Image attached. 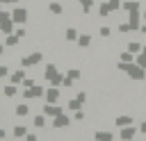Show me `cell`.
<instances>
[{
	"label": "cell",
	"mask_w": 146,
	"mask_h": 141,
	"mask_svg": "<svg viewBox=\"0 0 146 141\" xmlns=\"http://www.w3.org/2000/svg\"><path fill=\"white\" fill-rule=\"evenodd\" d=\"M107 2H110V7H112V11H116V9H121V5H123L121 0H107Z\"/></svg>",
	"instance_id": "cell-34"
},
{
	"label": "cell",
	"mask_w": 146,
	"mask_h": 141,
	"mask_svg": "<svg viewBox=\"0 0 146 141\" xmlns=\"http://www.w3.org/2000/svg\"><path fill=\"white\" fill-rule=\"evenodd\" d=\"M80 77H82L80 68H68L66 75H64V84H62V86H73V82H78Z\"/></svg>",
	"instance_id": "cell-7"
},
{
	"label": "cell",
	"mask_w": 146,
	"mask_h": 141,
	"mask_svg": "<svg viewBox=\"0 0 146 141\" xmlns=\"http://www.w3.org/2000/svg\"><path fill=\"white\" fill-rule=\"evenodd\" d=\"M78 98H80L82 102H87V100H89V96H87V91H78Z\"/></svg>",
	"instance_id": "cell-37"
},
{
	"label": "cell",
	"mask_w": 146,
	"mask_h": 141,
	"mask_svg": "<svg viewBox=\"0 0 146 141\" xmlns=\"http://www.w3.org/2000/svg\"><path fill=\"white\" fill-rule=\"evenodd\" d=\"M21 86H23V89H27V86H34V80H32V77H23Z\"/></svg>",
	"instance_id": "cell-33"
},
{
	"label": "cell",
	"mask_w": 146,
	"mask_h": 141,
	"mask_svg": "<svg viewBox=\"0 0 146 141\" xmlns=\"http://www.w3.org/2000/svg\"><path fill=\"white\" fill-rule=\"evenodd\" d=\"M78 36H80V32H78L75 27H66V30H64V39H66L68 43H75Z\"/></svg>",
	"instance_id": "cell-14"
},
{
	"label": "cell",
	"mask_w": 146,
	"mask_h": 141,
	"mask_svg": "<svg viewBox=\"0 0 146 141\" xmlns=\"http://www.w3.org/2000/svg\"><path fill=\"white\" fill-rule=\"evenodd\" d=\"M14 27H16V23H14L11 14L0 11V32H2V34H11V32H14Z\"/></svg>",
	"instance_id": "cell-3"
},
{
	"label": "cell",
	"mask_w": 146,
	"mask_h": 141,
	"mask_svg": "<svg viewBox=\"0 0 146 141\" xmlns=\"http://www.w3.org/2000/svg\"><path fill=\"white\" fill-rule=\"evenodd\" d=\"M41 61H43V52L36 50V52H30L27 57H23V59H21V66H23V68H30V66H36V64H41Z\"/></svg>",
	"instance_id": "cell-4"
},
{
	"label": "cell",
	"mask_w": 146,
	"mask_h": 141,
	"mask_svg": "<svg viewBox=\"0 0 146 141\" xmlns=\"http://www.w3.org/2000/svg\"><path fill=\"white\" fill-rule=\"evenodd\" d=\"M75 43H78L80 48H89V45H91V34H80Z\"/></svg>",
	"instance_id": "cell-20"
},
{
	"label": "cell",
	"mask_w": 146,
	"mask_h": 141,
	"mask_svg": "<svg viewBox=\"0 0 146 141\" xmlns=\"http://www.w3.org/2000/svg\"><path fill=\"white\" fill-rule=\"evenodd\" d=\"M25 75H27V73H25V68L21 66V68H16L14 73H9V82H14V84H21Z\"/></svg>",
	"instance_id": "cell-12"
},
{
	"label": "cell",
	"mask_w": 146,
	"mask_h": 141,
	"mask_svg": "<svg viewBox=\"0 0 146 141\" xmlns=\"http://www.w3.org/2000/svg\"><path fill=\"white\" fill-rule=\"evenodd\" d=\"M0 2H2V5H16L18 0H0Z\"/></svg>",
	"instance_id": "cell-40"
},
{
	"label": "cell",
	"mask_w": 146,
	"mask_h": 141,
	"mask_svg": "<svg viewBox=\"0 0 146 141\" xmlns=\"http://www.w3.org/2000/svg\"><path fill=\"white\" fill-rule=\"evenodd\" d=\"M7 75H9V66L0 64V77H7Z\"/></svg>",
	"instance_id": "cell-35"
},
{
	"label": "cell",
	"mask_w": 146,
	"mask_h": 141,
	"mask_svg": "<svg viewBox=\"0 0 146 141\" xmlns=\"http://www.w3.org/2000/svg\"><path fill=\"white\" fill-rule=\"evenodd\" d=\"M43 77H46V82L52 84V86H62V84H64V75L59 73V68H57L55 64H48V66H46Z\"/></svg>",
	"instance_id": "cell-2"
},
{
	"label": "cell",
	"mask_w": 146,
	"mask_h": 141,
	"mask_svg": "<svg viewBox=\"0 0 146 141\" xmlns=\"http://www.w3.org/2000/svg\"><path fill=\"white\" fill-rule=\"evenodd\" d=\"M139 7H141V5H139L137 0H125V2L121 5V9H123V11H132V9H139Z\"/></svg>",
	"instance_id": "cell-22"
},
{
	"label": "cell",
	"mask_w": 146,
	"mask_h": 141,
	"mask_svg": "<svg viewBox=\"0 0 146 141\" xmlns=\"http://www.w3.org/2000/svg\"><path fill=\"white\" fill-rule=\"evenodd\" d=\"M135 52H130V50H123L121 55H119V61H135Z\"/></svg>",
	"instance_id": "cell-27"
},
{
	"label": "cell",
	"mask_w": 146,
	"mask_h": 141,
	"mask_svg": "<svg viewBox=\"0 0 146 141\" xmlns=\"http://www.w3.org/2000/svg\"><path fill=\"white\" fill-rule=\"evenodd\" d=\"M98 14H100L103 18H107V16L112 14V7H110V2H100V7H98Z\"/></svg>",
	"instance_id": "cell-25"
},
{
	"label": "cell",
	"mask_w": 146,
	"mask_h": 141,
	"mask_svg": "<svg viewBox=\"0 0 146 141\" xmlns=\"http://www.w3.org/2000/svg\"><path fill=\"white\" fill-rule=\"evenodd\" d=\"M75 121H84V111H82V109L75 111Z\"/></svg>",
	"instance_id": "cell-38"
},
{
	"label": "cell",
	"mask_w": 146,
	"mask_h": 141,
	"mask_svg": "<svg viewBox=\"0 0 146 141\" xmlns=\"http://www.w3.org/2000/svg\"><path fill=\"white\" fill-rule=\"evenodd\" d=\"M43 93H46V91H43V86H39V84L23 89V98H25V100H36V98H41Z\"/></svg>",
	"instance_id": "cell-5"
},
{
	"label": "cell",
	"mask_w": 146,
	"mask_h": 141,
	"mask_svg": "<svg viewBox=\"0 0 146 141\" xmlns=\"http://www.w3.org/2000/svg\"><path fill=\"white\" fill-rule=\"evenodd\" d=\"M59 86H52L50 84V89H46V93H43V98H46V102H57L59 100Z\"/></svg>",
	"instance_id": "cell-10"
},
{
	"label": "cell",
	"mask_w": 146,
	"mask_h": 141,
	"mask_svg": "<svg viewBox=\"0 0 146 141\" xmlns=\"http://www.w3.org/2000/svg\"><path fill=\"white\" fill-rule=\"evenodd\" d=\"M27 16H30V14H27L25 7H16V9L11 11V18H14L16 25H25V23H27Z\"/></svg>",
	"instance_id": "cell-6"
},
{
	"label": "cell",
	"mask_w": 146,
	"mask_h": 141,
	"mask_svg": "<svg viewBox=\"0 0 146 141\" xmlns=\"http://www.w3.org/2000/svg\"><path fill=\"white\" fill-rule=\"evenodd\" d=\"M0 11H2V2H0Z\"/></svg>",
	"instance_id": "cell-45"
},
{
	"label": "cell",
	"mask_w": 146,
	"mask_h": 141,
	"mask_svg": "<svg viewBox=\"0 0 146 141\" xmlns=\"http://www.w3.org/2000/svg\"><path fill=\"white\" fill-rule=\"evenodd\" d=\"M141 20H144V16L139 14V9H132V11H128V23H130V27H132V30H139Z\"/></svg>",
	"instance_id": "cell-9"
},
{
	"label": "cell",
	"mask_w": 146,
	"mask_h": 141,
	"mask_svg": "<svg viewBox=\"0 0 146 141\" xmlns=\"http://www.w3.org/2000/svg\"><path fill=\"white\" fill-rule=\"evenodd\" d=\"M128 50H130V52H135V55H139V52L144 50V45H141L139 41H130V43H128Z\"/></svg>",
	"instance_id": "cell-26"
},
{
	"label": "cell",
	"mask_w": 146,
	"mask_h": 141,
	"mask_svg": "<svg viewBox=\"0 0 146 141\" xmlns=\"http://www.w3.org/2000/svg\"><path fill=\"white\" fill-rule=\"evenodd\" d=\"M98 34H100L103 39H110V36H112V27H107V25H103V27L98 30Z\"/></svg>",
	"instance_id": "cell-30"
},
{
	"label": "cell",
	"mask_w": 146,
	"mask_h": 141,
	"mask_svg": "<svg viewBox=\"0 0 146 141\" xmlns=\"http://www.w3.org/2000/svg\"><path fill=\"white\" fill-rule=\"evenodd\" d=\"M94 139H96V141H112L114 134H112L110 130H98V132L94 134Z\"/></svg>",
	"instance_id": "cell-16"
},
{
	"label": "cell",
	"mask_w": 146,
	"mask_h": 141,
	"mask_svg": "<svg viewBox=\"0 0 146 141\" xmlns=\"http://www.w3.org/2000/svg\"><path fill=\"white\" fill-rule=\"evenodd\" d=\"M14 114H16L18 118H23V116H27V114H30V107H27L25 102H21V105H16V109H14Z\"/></svg>",
	"instance_id": "cell-21"
},
{
	"label": "cell",
	"mask_w": 146,
	"mask_h": 141,
	"mask_svg": "<svg viewBox=\"0 0 146 141\" xmlns=\"http://www.w3.org/2000/svg\"><path fill=\"white\" fill-rule=\"evenodd\" d=\"M48 9H50V14H62V11H64L62 2H50V5H48Z\"/></svg>",
	"instance_id": "cell-29"
},
{
	"label": "cell",
	"mask_w": 146,
	"mask_h": 141,
	"mask_svg": "<svg viewBox=\"0 0 146 141\" xmlns=\"http://www.w3.org/2000/svg\"><path fill=\"white\" fill-rule=\"evenodd\" d=\"M135 61H137V64H139V66H144V68H146V52H144V50H141V52H139V55H137V57H135Z\"/></svg>",
	"instance_id": "cell-32"
},
{
	"label": "cell",
	"mask_w": 146,
	"mask_h": 141,
	"mask_svg": "<svg viewBox=\"0 0 146 141\" xmlns=\"http://www.w3.org/2000/svg\"><path fill=\"white\" fill-rule=\"evenodd\" d=\"M139 32H141V34H146V23H141V25H139Z\"/></svg>",
	"instance_id": "cell-41"
},
{
	"label": "cell",
	"mask_w": 146,
	"mask_h": 141,
	"mask_svg": "<svg viewBox=\"0 0 146 141\" xmlns=\"http://www.w3.org/2000/svg\"><path fill=\"white\" fill-rule=\"evenodd\" d=\"M116 127H125V125H132V118L128 116V114H121V116H116Z\"/></svg>",
	"instance_id": "cell-19"
},
{
	"label": "cell",
	"mask_w": 146,
	"mask_h": 141,
	"mask_svg": "<svg viewBox=\"0 0 146 141\" xmlns=\"http://www.w3.org/2000/svg\"><path fill=\"white\" fill-rule=\"evenodd\" d=\"M11 136H14V139H25V136H27V127H25V125H14Z\"/></svg>",
	"instance_id": "cell-15"
},
{
	"label": "cell",
	"mask_w": 146,
	"mask_h": 141,
	"mask_svg": "<svg viewBox=\"0 0 146 141\" xmlns=\"http://www.w3.org/2000/svg\"><path fill=\"white\" fill-rule=\"evenodd\" d=\"M139 132H141V134H146V121H144V123L139 125Z\"/></svg>",
	"instance_id": "cell-39"
},
{
	"label": "cell",
	"mask_w": 146,
	"mask_h": 141,
	"mask_svg": "<svg viewBox=\"0 0 146 141\" xmlns=\"http://www.w3.org/2000/svg\"><path fill=\"white\" fill-rule=\"evenodd\" d=\"M62 111H64V109H62L57 102H46V107H43V114H46V116H50V118H55V116H57V114H62Z\"/></svg>",
	"instance_id": "cell-11"
},
{
	"label": "cell",
	"mask_w": 146,
	"mask_h": 141,
	"mask_svg": "<svg viewBox=\"0 0 146 141\" xmlns=\"http://www.w3.org/2000/svg\"><path fill=\"white\" fill-rule=\"evenodd\" d=\"M144 52H146V45H144Z\"/></svg>",
	"instance_id": "cell-46"
},
{
	"label": "cell",
	"mask_w": 146,
	"mask_h": 141,
	"mask_svg": "<svg viewBox=\"0 0 146 141\" xmlns=\"http://www.w3.org/2000/svg\"><path fill=\"white\" fill-rule=\"evenodd\" d=\"M18 41H21V36H18L16 32H11V34H7V39H5V45H7V48H14V45H18Z\"/></svg>",
	"instance_id": "cell-17"
},
{
	"label": "cell",
	"mask_w": 146,
	"mask_h": 141,
	"mask_svg": "<svg viewBox=\"0 0 146 141\" xmlns=\"http://www.w3.org/2000/svg\"><path fill=\"white\" fill-rule=\"evenodd\" d=\"M82 105H84V102H82V100H80L78 96L68 100V109H71V111H78V109H82Z\"/></svg>",
	"instance_id": "cell-23"
},
{
	"label": "cell",
	"mask_w": 146,
	"mask_h": 141,
	"mask_svg": "<svg viewBox=\"0 0 146 141\" xmlns=\"http://www.w3.org/2000/svg\"><path fill=\"white\" fill-rule=\"evenodd\" d=\"M121 73H125L130 80H135V82H141V80H146V68L144 66H139L137 61H119V66H116Z\"/></svg>",
	"instance_id": "cell-1"
},
{
	"label": "cell",
	"mask_w": 146,
	"mask_h": 141,
	"mask_svg": "<svg viewBox=\"0 0 146 141\" xmlns=\"http://www.w3.org/2000/svg\"><path fill=\"white\" fill-rule=\"evenodd\" d=\"M0 43H2V41H0Z\"/></svg>",
	"instance_id": "cell-47"
},
{
	"label": "cell",
	"mask_w": 146,
	"mask_h": 141,
	"mask_svg": "<svg viewBox=\"0 0 146 141\" xmlns=\"http://www.w3.org/2000/svg\"><path fill=\"white\" fill-rule=\"evenodd\" d=\"M5 136H7V132H5L2 127H0V139H5Z\"/></svg>",
	"instance_id": "cell-42"
},
{
	"label": "cell",
	"mask_w": 146,
	"mask_h": 141,
	"mask_svg": "<svg viewBox=\"0 0 146 141\" xmlns=\"http://www.w3.org/2000/svg\"><path fill=\"white\" fill-rule=\"evenodd\" d=\"M135 134H137V127H132V125H125V127H121V132H119V136L125 139V141L135 139Z\"/></svg>",
	"instance_id": "cell-13"
},
{
	"label": "cell",
	"mask_w": 146,
	"mask_h": 141,
	"mask_svg": "<svg viewBox=\"0 0 146 141\" xmlns=\"http://www.w3.org/2000/svg\"><path fill=\"white\" fill-rule=\"evenodd\" d=\"M34 127H39V130L46 127V114H36L34 116Z\"/></svg>",
	"instance_id": "cell-28"
},
{
	"label": "cell",
	"mask_w": 146,
	"mask_h": 141,
	"mask_svg": "<svg viewBox=\"0 0 146 141\" xmlns=\"http://www.w3.org/2000/svg\"><path fill=\"white\" fill-rule=\"evenodd\" d=\"M68 125H71V118H68L64 111L52 118V130H64V127H68Z\"/></svg>",
	"instance_id": "cell-8"
},
{
	"label": "cell",
	"mask_w": 146,
	"mask_h": 141,
	"mask_svg": "<svg viewBox=\"0 0 146 141\" xmlns=\"http://www.w3.org/2000/svg\"><path fill=\"white\" fill-rule=\"evenodd\" d=\"M80 9H82L84 16L91 14V9H94V0H80Z\"/></svg>",
	"instance_id": "cell-24"
},
{
	"label": "cell",
	"mask_w": 146,
	"mask_h": 141,
	"mask_svg": "<svg viewBox=\"0 0 146 141\" xmlns=\"http://www.w3.org/2000/svg\"><path fill=\"white\" fill-rule=\"evenodd\" d=\"M16 91H18V84H14V82H9L5 89H2V93H5V98H14L16 96Z\"/></svg>",
	"instance_id": "cell-18"
},
{
	"label": "cell",
	"mask_w": 146,
	"mask_h": 141,
	"mask_svg": "<svg viewBox=\"0 0 146 141\" xmlns=\"http://www.w3.org/2000/svg\"><path fill=\"white\" fill-rule=\"evenodd\" d=\"M5 48H7V45H5V43H0V55L5 52Z\"/></svg>",
	"instance_id": "cell-43"
},
{
	"label": "cell",
	"mask_w": 146,
	"mask_h": 141,
	"mask_svg": "<svg viewBox=\"0 0 146 141\" xmlns=\"http://www.w3.org/2000/svg\"><path fill=\"white\" fill-rule=\"evenodd\" d=\"M119 32H121V34H130V32H132L130 23H119Z\"/></svg>",
	"instance_id": "cell-31"
},
{
	"label": "cell",
	"mask_w": 146,
	"mask_h": 141,
	"mask_svg": "<svg viewBox=\"0 0 146 141\" xmlns=\"http://www.w3.org/2000/svg\"><path fill=\"white\" fill-rule=\"evenodd\" d=\"M141 16H144V20H146V9H144V11H141Z\"/></svg>",
	"instance_id": "cell-44"
},
{
	"label": "cell",
	"mask_w": 146,
	"mask_h": 141,
	"mask_svg": "<svg viewBox=\"0 0 146 141\" xmlns=\"http://www.w3.org/2000/svg\"><path fill=\"white\" fill-rule=\"evenodd\" d=\"M16 34H18V36L23 39V36L27 34V32H25V27H23V25H16Z\"/></svg>",
	"instance_id": "cell-36"
}]
</instances>
